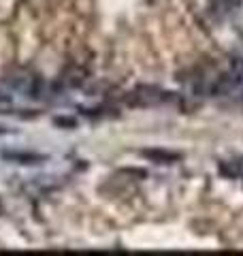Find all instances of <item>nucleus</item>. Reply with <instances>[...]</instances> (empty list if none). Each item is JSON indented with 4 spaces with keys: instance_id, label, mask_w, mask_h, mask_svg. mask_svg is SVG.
I'll return each mask as SVG.
<instances>
[{
    "instance_id": "f03ea898",
    "label": "nucleus",
    "mask_w": 243,
    "mask_h": 256,
    "mask_svg": "<svg viewBox=\"0 0 243 256\" xmlns=\"http://www.w3.org/2000/svg\"><path fill=\"white\" fill-rule=\"evenodd\" d=\"M143 156L154 158L156 162H173L180 158V154H171V152H143Z\"/></svg>"
},
{
    "instance_id": "f257e3e1",
    "label": "nucleus",
    "mask_w": 243,
    "mask_h": 256,
    "mask_svg": "<svg viewBox=\"0 0 243 256\" xmlns=\"http://www.w3.org/2000/svg\"><path fill=\"white\" fill-rule=\"evenodd\" d=\"M2 156L6 160H13V162H20V164H34L38 160H43V156H38V154H15V152H4Z\"/></svg>"
}]
</instances>
